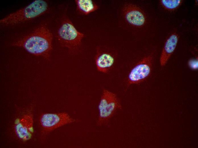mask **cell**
Instances as JSON below:
<instances>
[{"mask_svg": "<svg viewBox=\"0 0 198 148\" xmlns=\"http://www.w3.org/2000/svg\"><path fill=\"white\" fill-rule=\"evenodd\" d=\"M53 38L49 29L42 26L13 43L12 45L22 47L30 54L48 60L53 49Z\"/></svg>", "mask_w": 198, "mask_h": 148, "instance_id": "6da1fadb", "label": "cell"}, {"mask_svg": "<svg viewBox=\"0 0 198 148\" xmlns=\"http://www.w3.org/2000/svg\"><path fill=\"white\" fill-rule=\"evenodd\" d=\"M48 7V4L45 1L35 0L2 19L0 20V24L4 26H11L24 22L44 14Z\"/></svg>", "mask_w": 198, "mask_h": 148, "instance_id": "7a4b0ae2", "label": "cell"}, {"mask_svg": "<svg viewBox=\"0 0 198 148\" xmlns=\"http://www.w3.org/2000/svg\"><path fill=\"white\" fill-rule=\"evenodd\" d=\"M98 126L107 124L117 111L121 108L120 102L116 95L108 90L104 89L98 105Z\"/></svg>", "mask_w": 198, "mask_h": 148, "instance_id": "3957f363", "label": "cell"}, {"mask_svg": "<svg viewBox=\"0 0 198 148\" xmlns=\"http://www.w3.org/2000/svg\"><path fill=\"white\" fill-rule=\"evenodd\" d=\"M84 36V34L78 31L68 19L63 21L57 33L58 39L61 45L72 51L79 48Z\"/></svg>", "mask_w": 198, "mask_h": 148, "instance_id": "277c9868", "label": "cell"}, {"mask_svg": "<svg viewBox=\"0 0 198 148\" xmlns=\"http://www.w3.org/2000/svg\"><path fill=\"white\" fill-rule=\"evenodd\" d=\"M78 121L65 112L44 113L40 119L42 132L45 135L62 126Z\"/></svg>", "mask_w": 198, "mask_h": 148, "instance_id": "5b68a950", "label": "cell"}, {"mask_svg": "<svg viewBox=\"0 0 198 148\" xmlns=\"http://www.w3.org/2000/svg\"><path fill=\"white\" fill-rule=\"evenodd\" d=\"M152 57L149 55L144 57L134 67L128 76L129 85L140 83L145 80L150 74Z\"/></svg>", "mask_w": 198, "mask_h": 148, "instance_id": "8992f818", "label": "cell"}, {"mask_svg": "<svg viewBox=\"0 0 198 148\" xmlns=\"http://www.w3.org/2000/svg\"><path fill=\"white\" fill-rule=\"evenodd\" d=\"M15 131L18 138L23 141L30 139L34 132L32 117L28 114L16 119L14 125Z\"/></svg>", "mask_w": 198, "mask_h": 148, "instance_id": "52a82bcc", "label": "cell"}, {"mask_svg": "<svg viewBox=\"0 0 198 148\" xmlns=\"http://www.w3.org/2000/svg\"><path fill=\"white\" fill-rule=\"evenodd\" d=\"M123 14L126 21L130 25L140 27L146 22V17L142 11L135 5L129 4L124 7Z\"/></svg>", "mask_w": 198, "mask_h": 148, "instance_id": "ba28073f", "label": "cell"}, {"mask_svg": "<svg viewBox=\"0 0 198 148\" xmlns=\"http://www.w3.org/2000/svg\"><path fill=\"white\" fill-rule=\"evenodd\" d=\"M178 35L172 34L166 41L162 50L160 59V64L165 65L174 51L178 41Z\"/></svg>", "mask_w": 198, "mask_h": 148, "instance_id": "9c48e42d", "label": "cell"}, {"mask_svg": "<svg viewBox=\"0 0 198 148\" xmlns=\"http://www.w3.org/2000/svg\"><path fill=\"white\" fill-rule=\"evenodd\" d=\"M114 62V58L110 53L98 51L96 58V64L99 71L106 73L112 67Z\"/></svg>", "mask_w": 198, "mask_h": 148, "instance_id": "30bf717a", "label": "cell"}, {"mask_svg": "<svg viewBox=\"0 0 198 148\" xmlns=\"http://www.w3.org/2000/svg\"><path fill=\"white\" fill-rule=\"evenodd\" d=\"M75 2L79 12L87 15L98 9V7L91 0H76Z\"/></svg>", "mask_w": 198, "mask_h": 148, "instance_id": "8fae6325", "label": "cell"}, {"mask_svg": "<svg viewBox=\"0 0 198 148\" xmlns=\"http://www.w3.org/2000/svg\"><path fill=\"white\" fill-rule=\"evenodd\" d=\"M180 0H162L160 1L161 5L166 9L173 10L178 8L182 3Z\"/></svg>", "mask_w": 198, "mask_h": 148, "instance_id": "7c38bea8", "label": "cell"}]
</instances>
